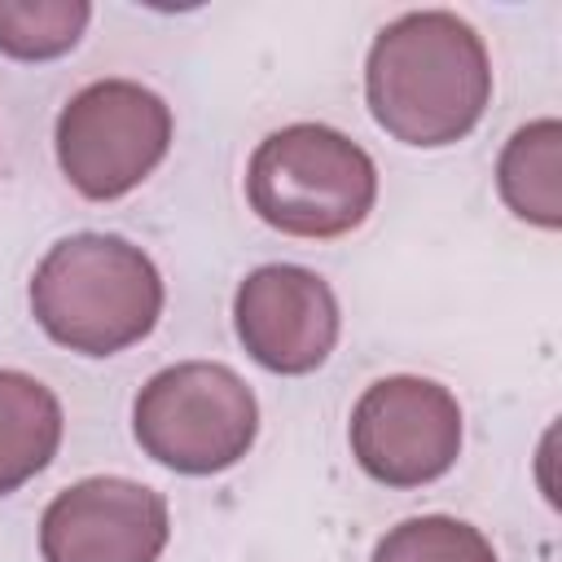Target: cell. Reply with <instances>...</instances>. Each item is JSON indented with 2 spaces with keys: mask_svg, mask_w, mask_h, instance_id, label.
I'll return each instance as SVG.
<instances>
[{
  "mask_svg": "<svg viewBox=\"0 0 562 562\" xmlns=\"http://www.w3.org/2000/svg\"><path fill=\"white\" fill-rule=\"evenodd\" d=\"M61 443L57 395L18 369H0V496L35 479Z\"/></svg>",
  "mask_w": 562,
  "mask_h": 562,
  "instance_id": "9c48e42d",
  "label": "cell"
},
{
  "mask_svg": "<svg viewBox=\"0 0 562 562\" xmlns=\"http://www.w3.org/2000/svg\"><path fill=\"white\" fill-rule=\"evenodd\" d=\"M351 452L386 487H422L461 452V404L430 378H382L351 408Z\"/></svg>",
  "mask_w": 562,
  "mask_h": 562,
  "instance_id": "8992f818",
  "label": "cell"
},
{
  "mask_svg": "<svg viewBox=\"0 0 562 562\" xmlns=\"http://www.w3.org/2000/svg\"><path fill=\"white\" fill-rule=\"evenodd\" d=\"M92 18L83 0H0V53L44 61L70 53Z\"/></svg>",
  "mask_w": 562,
  "mask_h": 562,
  "instance_id": "8fae6325",
  "label": "cell"
},
{
  "mask_svg": "<svg viewBox=\"0 0 562 562\" xmlns=\"http://www.w3.org/2000/svg\"><path fill=\"white\" fill-rule=\"evenodd\" d=\"M373 562H496V549L487 544L479 527L461 518L422 514V518H404L400 527H391L378 540Z\"/></svg>",
  "mask_w": 562,
  "mask_h": 562,
  "instance_id": "7c38bea8",
  "label": "cell"
},
{
  "mask_svg": "<svg viewBox=\"0 0 562 562\" xmlns=\"http://www.w3.org/2000/svg\"><path fill=\"white\" fill-rule=\"evenodd\" d=\"M364 97L395 140L439 149L461 140L487 110L492 61L479 31L448 9H417L373 35Z\"/></svg>",
  "mask_w": 562,
  "mask_h": 562,
  "instance_id": "6da1fadb",
  "label": "cell"
},
{
  "mask_svg": "<svg viewBox=\"0 0 562 562\" xmlns=\"http://www.w3.org/2000/svg\"><path fill=\"white\" fill-rule=\"evenodd\" d=\"M255 215L290 237H342L378 202L373 158L325 123H290L259 140L246 167Z\"/></svg>",
  "mask_w": 562,
  "mask_h": 562,
  "instance_id": "3957f363",
  "label": "cell"
},
{
  "mask_svg": "<svg viewBox=\"0 0 562 562\" xmlns=\"http://www.w3.org/2000/svg\"><path fill=\"white\" fill-rule=\"evenodd\" d=\"M233 325L250 360L263 369L312 373L338 342V299L312 268L263 263L237 285Z\"/></svg>",
  "mask_w": 562,
  "mask_h": 562,
  "instance_id": "ba28073f",
  "label": "cell"
},
{
  "mask_svg": "<svg viewBox=\"0 0 562 562\" xmlns=\"http://www.w3.org/2000/svg\"><path fill=\"white\" fill-rule=\"evenodd\" d=\"M132 430L158 465L176 474H220L250 452L259 404L228 364L184 360L140 386Z\"/></svg>",
  "mask_w": 562,
  "mask_h": 562,
  "instance_id": "277c9868",
  "label": "cell"
},
{
  "mask_svg": "<svg viewBox=\"0 0 562 562\" xmlns=\"http://www.w3.org/2000/svg\"><path fill=\"white\" fill-rule=\"evenodd\" d=\"M167 101L132 79H97L79 88L57 114V162L66 180L92 202L132 193L167 158Z\"/></svg>",
  "mask_w": 562,
  "mask_h": 562,
  "instance_id": "5b68a950",
  "label": "cell"
},
{
  "mask_svg": "<svg viewBox=\"0 0 562 562\" xmlns=\"http://www.w3.org/2000/svg\"><path fill=\"white\" fill-rule=\"evenodd\" d=\"M496 184L505 206L536 224L558 228L562 224V127L558 119H536L518 127L496 162Z\"/></svg>",
  "mask_w": 562,
  "mask_h": 562,
  "instance_id": "30bf717a",
  "label": "cell"
},
{
  "mask_svg": "<svg viewBox=\"0 0 562 562\" xmlns=\"http://www.w3.org/2000/svg\"><path fill=\"white\" fill-rule=\"evenodd\" d=\"M167 536V501L154 487L114 474L57 492L40 518L44 562H158Z\"/></svg>",
  "mask_w": 562,
  "mask_h": 562,
  "instance_id": "52a82bcc",
  "label": "cell"
},
{
  "mask_svg": "<svg viewBox=\"0 0 562 562\" xmlns=\"http://www.w3.org/2000/svg\"><path fill=\"white\" fill-rule=\"evenodd\" d=\"M31 312L53 342L79 356H114L158 325L162 277L140 246L114 233H75L40 259Z\"/></svg>",
  "mask_w": 562,
  "mask_h": 562,
  "instance_id": "7a4b0ae2",
  "label": "cell"
}]
</instances>
